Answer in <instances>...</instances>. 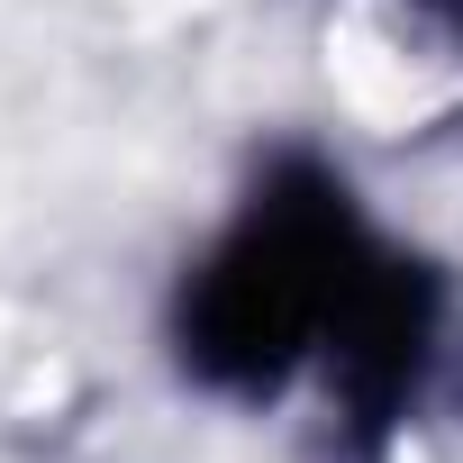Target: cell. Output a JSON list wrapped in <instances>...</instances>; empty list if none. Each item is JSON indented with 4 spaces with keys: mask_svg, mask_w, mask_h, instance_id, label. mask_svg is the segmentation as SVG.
Here are the masks:
<instances>
[{
    "mask_svg": "<svg viewBox=\"0 0 463 463\" xmlns=\"http://www.w3.org/2000/svg\"><path fill=\"white\" fill-rule=\"evenodd\" d=\"M409 354H418L409 273L364 246V227L318 182L273 191L191 291V364L237 391H273L300 364H327L345 373L354 400H391Z\"/></svg>",
    "mask_w": 463,
    "mask_h": 463,
    "instance_id": "obj_1",
    "label": "cell"
},
{
    "mask_svg": "<svg viewBox=\"0 0 463 463\" xmlns=\"http://www.w3.org/2000/svg\"><path fill=\"white\" fill-rule=\"evenodd\" d=\"M327 82L382 137L463 118V0H336Z\"/></svg>",
    "mask_w": 463,
    "mask_h": 463,
    "instance_id": "obj_2",
    "label": "cell"
}]
</instances>
